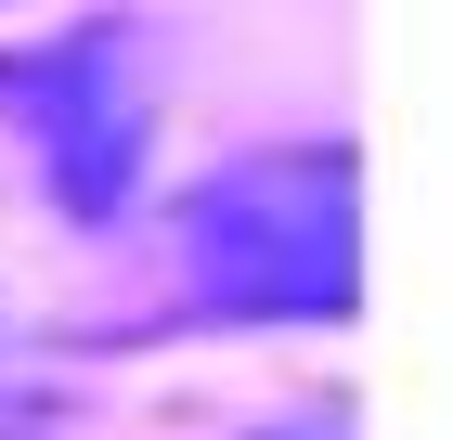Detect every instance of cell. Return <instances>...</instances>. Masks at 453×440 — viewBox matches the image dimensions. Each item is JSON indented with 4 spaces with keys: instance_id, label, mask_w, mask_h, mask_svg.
<instances>
[{
    "instance_id": "7a4b0ae2",
    "label": "cell",
    "mask_w": 453,
    "mask_h": 440,
    "mask_svg": "<svg viewBox=\"0 0 453 440\" xmlns=\"http://www.w3.org/2000/svg\"><path fill=\"white\" fill-rule=\"evenodd\" d=\"M0 130H27L65 220H117L130 181H142V130H156L130 27H65L39 52H0Z\"/></svg>"
},
{
    "instance_id": "6da1fadb",
    "label": "cell",
    "mask_w": 453,
    "mask_h": 440,
    "mask_svg": "<svg viewBox=\"0 0 453 440\" xmlns=\"http://www.w3.org/2000/svg\"><path fill=\"white\" fill-rule=\"evenodd\" d=\"M181 272L234 324H337L363 285V156L349 143L234 156L181 207Z\"/></svg>"
}]
</instances>
